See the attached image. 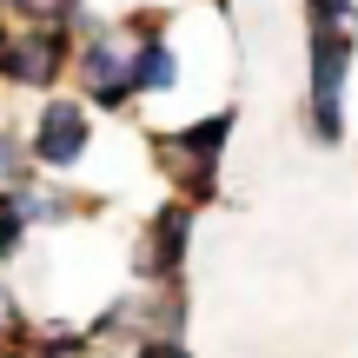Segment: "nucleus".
<instances>
[{
	"label": "nucleus",
	"instance_id": "obj_1",
	"mask_svg": "<svg viewBox=\"0 0 358 358\" xmlns=\"http://www.w3.org/2000/svg\"><path fill=\"white\" fill-rule=\"evenodd\" d=\"M345 66H352L345 27H319L312 34V127H319V140L345 133Z\"/></svg>",
	"mask_w": 358,
	"mask_h": 358
},
{
	"label": "nucleus",
	"instance_id": "obj_2",
	"mask_svg": "<svg viewBox=\"0 0 358 358\" xmlns=\"http://www.w3.org/2000/svg\"><path fill=\"white\" fill-rule=\"evenodd\" d=\"M60 60H66V40L53 20L34 27V34H0V73L20 80V87H47L60 73Z\"/></svg>",
	"mask_w": 358,
	"mask_h": 358
},
{
	"label": "nucleus",
	"instance_id": "obj_4",
	"mask_svg": "<svg viewBox=\"0 0 358 358\" xmlns=\"http://www.w3.org/2000/svg\"><path fill=\"white\" fill-rule=\"evenodd\" d=\"M186 232H192L186 206H173V213L153 219V239H146V259H140L146 279H173V272H179V259H186Z\"/></svg>",
	"mask_w": 358,
	"mask_h": 358
},
{
	"label": "nucleus",
	"instance_id": "obj_6",
	"mask_svg": "<svg viewBox=\"0 0 358 358\" xmlns=\"http://www.w3.org/2000/svg\"><path fill=\"white\" fill-rule=\"evenodd\" d=\"M312 27H352V0H312Z\"/></svg>",
	"mask_w": 358,
	"mask_h": 358
},
{
	"label": "nucleus",
	"instance_id": "obj_5",
	"mask_svg": "<svg viewBox=\"0 0 358 358\" xmlns=\"http://www.w3.org/2000/svg\"><path fill=\"white\" fill-rule=\"evenodd\" d=\"M173 80H179L173 47H159V40H153V47H140V53H133V87H140V93H166Z\"/></svg>",
	"mask_w": 358,
	"mask_h": 358
},
{
	"label": "nucleus",
	"instance_id": "obj_3",
	"mask_svg": "<svg viewBox=\"0 0 358 358\" xmlns=\"http://www.w3.org/2000/svg\"><path fill=\"white\" fill-rule=\"evenodd\" d=\"M34 153H40V166H73L87 153V113L80 106H47L40 133H34Z\"/></svg>",
	"mask_w": 358,
	"mask_h": 358
},
{
	"label": "nucleus",
	"instance_id": "obj_7",
	"mask_svg": "<svg viewBox=\"0 0 358 358\" xmlns=\"http://www.w3.org/2000/svg\"><path fill=\"white\" fill-rule=\"evenodd\" d=\"M20 245V206H0V252Z\"/></svg>",
	"mask_w": 358,
	"mask_h": 358
},
{
	"label": "nucleus",
	"instance_id": "obj_9",
	"mask_svg": "<svg viewBox=\"0 0 358 358\" xmlns=\"http://www.w3.org/2000/svg\"><path fill=\"white\" fill-rule=\"evenodd\" d=\"M146 358H179V345H166V338H153V345H146Z\"/></svg>",
	"mask_w": 358,
	"mask_h": 358
},
{
	"label": "nucleus",
	"instance_id": "obj_8",
	"mask_svg": "<svg viewBox=\"0 0 358 358\" xmlns=\"http://www.w3.org/2000/svg\"><path fill=\"white\" fill-rule=\"evenodd\" d=\"M0 186H20V153H13V140H0Z\"/></svg>",
	"mask_w": 358,
	"mask_h": 358
}]
</instances>
